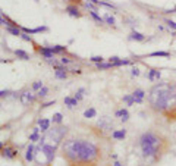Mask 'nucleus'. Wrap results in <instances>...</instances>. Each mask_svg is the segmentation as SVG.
Returning <instances> with one entry per match:
<instances>
[{"label":"nucleus","instance_id":"obj_1","mask_svg":"<svg viewBox=\"0 0 176 166\" xmlns=\"http://www.w3.org/2000/svg\"><path fill=\"white\" fill-rule=\"evenodd\" d=\"M112 154L104 150L98 137H68L60 144V157L68 166H109Z\"/></svg>","mask_w":176,"mask_h":166},{"label":"nucleus","instance_id":"obj_2","mask_svg":"<svg viewBox=\"0 0 176 166\" xmlns=\"http://www.w3.org/2000/svg\"><path fill=\"white\" fill-rule=\"evenodd\" d=\"M150 110L169 122H176V84L158 82L150 88L147 96Z\"/></svg>","mask_w":176,"mask_h":166},{"label":"nucleus","instance_id":"obj_3","mask_svg":"<svg viewBox=\"0 0 176 166\" xmlns=\"http://www.w3.org/2000/svg\"><path fill=\"white\" fill-rule=\"evenodd\" d=\"M138 144H140L142 157L151 159L154 162L162 159L170 148V143L167 137L163 135L162 132H156V131L142 132L140 135Z\"/></svg>","mask_w":176,"mask_h":166},{"label":"nucleus","instance_id":"obj_4","mask_svg":"<svg viewBox=\"0 0 176 166\" xmlns=\"http://www.w3.org/2000/svg\"><path fill=\"white\" fill-rule=\"evenodd\" d=\"M68 127H63V125H56V127H53V128H50L46 134H44V137H46V140H50L51 141V144L55 143V146H57V144H60L63 140H65V137H66L68 134Z\"/></svg>","mask_w":176,"mask_h":166},{"label":"nucleus","instance_id":"obj_5","mask_svg":"<svg viewBox=\"0 0 176 166\" xmlns=\"http://www.w3.org/2000/svg\"><path fill=\"white\" fill-rule=\"evenodd\" d=\"M18 150L13 147V146H10V144H3L2 143V156L3 157H6V159H10V160H13V159H16L18 157Z\"/></svg>","mask_w":176,"mask_h":166},{"label":"nucleus","instance_id":"obj_6","mask_svg":"<svg viewBox=\"0 0 176 166\" xmlns=\"http://www.w3.org/2000/svg\"><path fill=\"white\" fill-rule=\"evenodd\" d=\"M35 98H38L37 94H32V91H30V90H24V91L19 94V100H21V103L24 106L32 105L35 102Z\"/></svg>","mask_w":176,"mask_h":166},{"label":"nucleus","instance_id":"obj_7","mask_svg":"<svg viewBox=\"0 0 176 166\" xmlns=\"http://www.w3.org/2000/svg\"><path fill=\"white\" fill-rule=\"evenodd\" d=\"M34 46H35V50L46 59V60H55L56 59V53L50 49V47H43V46H38L37 43H34Z\"/></svg>","mask_w":176,"mask_h":166},{"label":"nucleus","instance_id":"obj_8","mask_svg":"<svg viewBox=\"0 0 176 166\" xmlns=\"http://www.w3.org/2000/svg\"><path fill=\"white\" fill-rule=\"evenodd\" d=\"M56 148L57 146L55 144H44L43 146V154L46 156V159H47V163H51L53 160H55V156H56Z\"/></svg>","mask_w":176,"mask_h":166},{"label":"nucleus","instance_id":"obj_9","mask_svg":"<svg viewBox=\"0 0 176 166\" xmlns=\"http://www.w3.org/2000/svg\"><path fill=\"white\" fill-rule=\"evenodd\" d=\"M97 127L101 129V131H110V129H113V119L110 116L100 118L97 121Z\"/></svg>","mask_w":176,"mask_h":166},{"label":"nucleus","instance_id":"obj_10","mask_svg":"<svg viewBox=\"0 0 176 166\" xmlns=\"http://www.w3.org/2000/svg\"><path fill=\"white\" fill-rule=\"evenodd\" d=\"M65 12H66L69 16H72V18H81V16H82V13L79 12L78 5H72V3L65 7Z\"/></svg>","mask_w":176,"mask_h":166},{"label":"nucleus","instance_id":"obj_11","mask_svg":"<svg viewBox=\"0 0 176 166\" xmlns=\"http://www.w3.org/2000/svg\"><path fill=\"white\" fill-rule=\"evenodd\" d=\"M132 96H134L137 105H142V103H144V97H145V91H144L142 88H137V90L132 93Z\"/></svg>","mask_w":176,"mask_h":166},{"label":"nucleus","instance_id":"obj_12","mask_svg":"<svg viewBox=\"0 0 176 166\" xmlns=\"http://www.w3.org/2000/svg\"><path fill=\"white\" fill-rule=\"evenodd\" d=\"M115 116L119 118L122 122H128V121H129V112H128V109H123V107H122V109L115 112Z\"/></svg>","mask_w":176,"mask_h":166},{"label":"nucleus","instance_id":"obj_13","mask_svg":"<svg viewBox=\"0 0 176 166\" xmlns=\"http://www.w3.org/2000/svg\"><path fill=\"white\" fill-rule=\"evenodd\" d=\"M37 123H38V127L41 128V132H47V131L50 129V123H51V121L47 119V118H40Z\"/></svg>","mask_w":176,"mask_h":166},{"label":"nucleus","instance_id":"obj_14","mask_svg":"<svg viewBox=\"0 0 176 166\" xmlns=\"http://www.w3.org/2000/svg\"><path fill=\"white\" fill-rule=\"evenodd\" d=\"M78 102L79 100H76L75 97H71V96H66V97L63 98V103H65V106H66L68 109H73V107H76V106H78Z\"/></svg>","mask_w":176,"mask_h":166},{"label":"nucleus","instance_id":"obj_15","mask_svg":"<svg viewBox=\"0 0 176 166\" xmlns=\"http://www.w3.org/2000/svg\"><path fill=\"white\" fill-rule=\"evenodd\" d=\"M34 144L31 143L30 146L27 147V151H25V160L27 162H32L34 160V157H35V151H34Z\"/></svg>","mask_w":176,"mask_h":166},{"label":"nucleus","instance_id":"obj_16","mask_svg":"<svg viewBox=\"0 0 176 166\" xmlns=\"http://www.w3.org/2000/svg\"><path fill=\"white\" fill-rule=\"evenodd\" d=\"M126 137V129H115V131H112V138L113 140H123Z\"/></svg>","mask_w":176,"mask_h":166},{"label":"nucleus","instance_id":"obj_17","mask_svg":"<svg viewBox=\"0 0 176 166\" xmlns=\"http://www.w3.org/2000/svg\"><path fill=\"white\" fill-rule=\"evenodd\" d=\"M128 38H129V40H134V41H140V43L145 41V35L141 34V32H138V31H132Z\"/></svg>","mask_w":176,"mask_h":166},{"label":"nucleus","instance_id":"obj_18","mask_svg":"<svg viewBox=\"0 0 176 166\" xmlns=\"http://www.w3.org/2000/svg\"><path fill=\"white\" fill-rule=\"evenodd\" d=\"M13 55L16 56L18 59H21V60H30V55H28L25 50H22V49L13 50Z\"/></svg>","mask_w":176,"mask_h":166},{"label":"nucleus","instance_id":"obj_19","mask_svg":"<svg viewBox=\"0 0 176 166\" xmlns=\"http://www.w3.org/2000/svg\"><path fill=\"white\" fill-rule=\"evenodd\" d=\"M50 49L55 52L56 55H65V53H68V47L66 46H60V44H56V46H51Z\"/></svg>","mask_w":176,"mask_h":166},{"label":"nucleus","instance_id":"obj_20","mask_svg":"<svg viewBox=\"0 0 176 166\" xmlns=\"http://www.w3.org/2000/svg\"><path fill=\"white\" fill-rule=\"evenodd\" d=\"M148 80L150 81H158L160 80V71L156 68L150 69V72H148Z\"/></svg>","mask_w":176,"mask_h":166},{"label":"nucleus","instance_id":"obj_21","mask_svg":"<svg viewBox=\"0 0 176 166\" xmlns=\"http://www.w3.org/2000/svg\"><path fill=\"white\" fill-rule=\"evenodd\" d=\"M6 31L12 35H16V37H21V34H22L21 27H6Z\"/></svg>","mask_w":176,"mask_h":166},{"label":"nucleus","instance_id":"obj_22","mask_svg":"<svg viewBox=\"0 0 176 166\" xmlns=\"http://www.w3.org/2000/svg\"><path fill=\"white\" fill-rule=\"evenodd\" d=\"M90 16H91L98 25H103L104 24V18H101L100 15L97 13V10H90Z\"/></svg>","mask_w":176,"mask_h":166},{"label":"nucleus","instance_id":"obj_23","mask_svg":"<svg viewBox=\"0 0 176 166\" xmlns=\"http://www.w3.org/2000/svg\"><path fill=\"white\" fill-rule=\"evenodd\" d=\"M96 116H97V110L94 107H90V109H87L84 112V118H87V119H91V118H96Z\"/></svg>","mask_w":176,"mask_h":166},{"label":"nucleus","instance_id":"obj_24","mask_svg":"<svg viewBox=\"0 0 176 166\" xmlns=\"http://www.w3.org/2000/svg\"><path fill=\"white\" fill-rule=\"evenodd\" d=\"M148 57H170L169 52H153L148 55Z\"/></svg>","mask_w":176,"mask_h":166},{"label":"nucleus","instance_id":"obj_25","mask_svg":"<svg viewBox=\"0 0 176 166\" xmlns=\"http://www.w3.org/2000/svg\"><path fill=\"white\" fill-rule=\"evenodd\" d=\"M51 122L56 123V125H62V122H63V115L62 113H55L53 116H51Z\"/></svg>","mask_w":176,"mask_h":166},{"label":"nucleus","instance_id":"obj_26","mask_svg":"<svg viewBox=\"0 0 176 166\" xmlns=\"http://www.w3.org/2000/svg\"><path fill=\"white\" fill-rule=\"evenodd\" d=\"M96 68L98 69V71H104V69H110L113 68V63H110V62H101V63H96Z\"/></svg>","mask_w":176,"mask_h":166},{"label":"nucleus","instance_id":"obj_27","mask_svg":"<svg viewBox=\"0 0 176 166\" xmlns=\"http://www.w3.org/2000/svg\"><path fill=\"white\" fill-rule=\"evenodd\" d=\"M103 18H104V22H106L107 25H110V27H115V25H116L115 16H112L110 13H106V15L103 16Z\"/></svg>","mask_w":176,"mask_h":166},{"label":"nucleus","instance_id":"obj_28","mask_svg":"<svg viewBox=\"0 0 176 166\" xmlns=\"http://www.w3.org/2000/svg\"><path fill=\"white\" fill-rule=\"evenodd\" d=\"M49 93H50L49 87H43L41 90H38V91H37V97H38V98H44V97H47V96H49Z\"/></svg>","mask_w":176,"mask_h":166},{"label":"nucleus","instance_id":"obj_29","mask_svg":"<svg viewBox=\"0 0 176 166\" xmlns=\"http://www.w3.org/2000/svg\"><path fill=\"white\" fill-rule=\"evenodd\" d=\"M55 77L57 80H66L68 78V71H62V69H56Z\"/></svg>","mask_w":176,"mask_h":166},{"label":"nucleus","instance_id":"obj_30","mask_svg":"<svg viewBox=\"0 0 176 166\" xmlns=\"http://www.w3.org/2000/svg\"><path fill=\"white\" fill-rule=\"evenodd\" d=\"M132 62L128 60V59H119L117 62L113 63V68H119V66H126V65H131Z\"/></svg>","mask_w":176,"mask_h":166},{"label":"nucleus","instance_id":"obj_31","mask_svg":"<svg viewBox=\"0 0 176 166\" xmlns=\"http://www.w3.org/2000/svg\"><path fill=\"white\" fill-rule=\"evenodd\" d=\"M125 103H126L128 106H132L135 103V98H134V96L132 94H126V96H123V98H122Z\"/></svg>","mask_w":176,"mask_h":166},{"label":"nucleus","instance_id":"obj_32","mask_svg":"<svg viewBox=\"0 0 176 166\" xmlns=\"http://www.w3.org/2000/svg\"><path fill=\"white\" fill-rule=\"evenodd\" d=\"M43 87H44V84H43V81H34V82H32V87H31V88H32V90H34V91H38V90H41Z\"/></svg>","mask_w":176,"mask_h":166},{"label":"nucleus","instance_id":"obj_33","mask_svg":"<svg viewBox=\"0 0 176 166\" xmlns=\"http://www.w3.org/2000/svg\"><path fill=\"white\" fill-rule=\"evenodd\" d=\"M84 93H85V88H79L78 91L73 94V97L76 98V100H79V102H81V100L84 98Z\"/></svg>","mask_w":176,"mask_h":166},{"label":"nucleus","instance_id":"obj_34","mask_svg":"<svg viewBox=\"0 0 176 166\" xmlns=\"http://www.w3.org/2000/svg\"><path fill=\"white\" fill-rule=\"evenodd\" d=\"M164 24L167 25V28H169V30L176 31V22H175V21H172V19H164Z\"/></svg>","mask_w":176,"mask_h":166},{"label":"nucleus","instance_id":"obj_35","mask_svg":"<svg viewBox=\"0 0 176 166\" xmlns=\"http://www.w3.org/2000/svg\"><path fill=\"white\" fill-rule=\"evenodd\" d=\"M21 38H22V40H24V41H28V43H35V41H34V40H32V37H31L30 34H27V32H22V34H21Z\"/></svg>","mask_w":176,"mask_h":166},{"label":"nucleus","instance_id":"obj_36","mask_svg":"<svg viewBox=\"0 0 176 166\" xmlns=\"http://www.w3.org/2000/svg\"><path fill=\"white\" fill-rule=\"evenodd\" d=\"M84 7L85 9H90V10H97V5H94L91 2H84Z\"/></svg>","mask_w":176,"mask_h":166},{"label":"nucleus","instance_id":"obj_37","mask_svg":"<svg viewBox=\"0 0 176 166\" xmlns=\"http://www.w3.org/2000/svg\"><path fill=\"white\" fill-rule=\"evenodd\" d=\"M40 138H41V137H40V134H38V132H32V134L30 135V141L31 143L40 141Z\"/></svg>","mask_w":176,"mask_h":166},{"label":"nucleus","instance_id":"obj_38","mask_svg":"<svg viewBox=\"0 0 176 166\" xmlns=\"http://www.w3.org/2000/svg\"><path fill=\"white\" fill-rule=\"evenodd\" d=\"M59 62L63 63V65H71V63H72V59H69V57H66V56H62L60 59H59Z\"/></svg>","mask_w":176,"mask_h":166},{"label":"nucleus","instance_id":"obj_39","mask_svg":"<svg viewBox=\"0 0 176 166\" xmlns=\"http://www.w3.org/2000/svg\"><path fill=\"white\" fill-rule=\"evenodd\" d=\"M90 60L94 62V63H101V62H104V57L103 56H92Z\"/></svg>","mask_w":176,"mask_h":166},{"label":"nucleus","instance_id":"obj_40","mask_svg":"<svg viewBox=\"0 0 176 166\" xmlns=\"http://www.w3.org/2000/svg\"><path fill=\"white\" fill-rule=\"evenodd\" d=\"M9 94H10V90H2V91H0V98L9 97Z\"/></svg>","mask_w":176,"mask_h":166},{"label":"nucleus","instance_id":"obj_41","mask_svg":"<svg viewBox=\"0 0 176 166\" xmlns=\"http://www.w3.org/2000/svg\"><path fill=\"white\" fill-rule=\"evenodd\" d=\"M131 74H132V77H138V75L141 74V72H140V68H137V66H134V68L131 69Z\"/></svg>","mask_w":176,"mask_h":166},{"label":"nucleus","instance_id":"obj_42","mask_svg":"<svg viewBox=\"0 0 176 166\" xmlns=\"http://www.w3.org/2000/svg\"><path fill=\"white\" fill-rule=\"evenodd\" d=\"M55 103H56L55 100H51V102H47V103H43V105H41V109H46V107H49V106L55 105Z\"/></svg>","mask_w":176,"mask_h":166},{"label":"nucleus","instance_id":"obj_43","mask_svg":"<svg viewBox=\"0 0 176 166\" xmlns=\"http://www.w3.org/2000/svg\"><path fill=\"white\" fill-rule=\"evenodd\" d=\"M121 59V57H117V56H112V57H109V62L110 63H115V62H117Z\"/></svg>","mask_w":176,"mask_h":166},{"label":"nucleus","instance_id":"obj_44","mask_svg":"<svg viewBox=\"0 0 176 166\" xmlns=\"http://www.w3.org/2000/svg\"><path fill=\"white\" fill-rule=\"evenodd\" d=\"M72 5H84V2L82 0H69Z\"/></svg>","mask_w":176,"mask_h":166},{"label":"nucleus","instance_id":"obj_45","mask_svg":"<svg viewBox=\"0 0 176 166\" xmlns=\"http://www.w3.org/2000/svg\"><path fill=\"white\" fill-rule=\"evenodd\" d=\"M69 71H71L72 74H78V75L81 74V72H82V71H81V69H79V68H78V69H69Z\"/></svg>","mask_w":176,"mask_h":166},{"label":"nucleus","instance_id":"obj_46","mask_svg":"<svg viewBox=\"0 0 176 166\" xmlns=\"http://www.w3.org/2000/svg\"><path fill=\"white\" fill-rule=\"evenodd\" d=\"M40 131H41L40 127H34V128H32V132H38V134H40Z\"/></svg>","mask_w":176,"mask_h":166},{"label":"nucleus","instance_id":"obj_47","mask_svg":"<svg viewBox=\"0 0 176 166\" xmlns=\"http://www.w3.org/2000/svg\"><path fill=\"white\" fill-rule=\"evenodd\" d=\"M112 166H123V165H122L121 162H117V160H115V162L112 163Z\"/></svg>","mask_w":176,"mask_h":166},{"label":"nucleus","instance_id":"obj_48","mask_svg":"<svg viewBox=\"0 0 176 166\" xmlns=\"http://www.w3.org/2000/svg\"><path fill=\"white\" fill-rule=\"evenodd\" d=\"M88 2H91V3H94V5L100 6V0H88Z\"/></svg>","mask_w":176,"mask_h":166},{"label":"nucleus","instance_id":"obj_49","mask_svg":"<svg viewBox=\"0 0 176 166\" xmlns=\"http://www.w3.org/2000/svg\"><path fill=\"white\" fill-rule=\"evenodd\" d=\"M35 2H38V0H35Z\"/></svg>","mask_w":176,"mask_h":166}]
</instances>
